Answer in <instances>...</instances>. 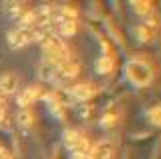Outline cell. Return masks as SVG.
<instances>
[{"mask_svg":"<svg viewBox=\"0 0 161 159\" xmlns=\"http://www.w3.org/2000/svg\"><path fill=\"white\" fill-rule=\"evenodd\" d=\"M41 47H43V53L47 55V59L51 61L53 65H57V68H61V65H65L69 59V49L65 47V43H63L61 39H57V37L53 35H47L41 39Z\"/></svg>","mask_w":161,"mask_h":159,"instance_id":"obj_1","label":"cell"},{"mask_svg":"<svg viewBox=\"0 0 161 159\" xmlns=\"http://www.w3.org/2000/svg\"><path fill=\"white\" fill-rule=\"evenodd\" d=\"M125 74L135 86H147V84L153 80V72L151 68L145 63V61H139V59H130L125 68Z\"/></svg>","mask_w":161,"mask_h":159,"instance_id":"obj_2","label":"cell"},{"mask_svg":"<svg viewBox=\"0 0 161 159\" xmlns=\"http://www.w3.org/2000/svg\"><path fill=\"white\" fill-rule=\"evenodd\" d=\"M43 37H45V25H39V27H20L14 33L8 35V43L12 47H23V45L31 43L35 39L41 41Z\"/></svg>","mask_w":161,"mask_h":159,"instance_id":"obj_3","label":"cell"},{"mask_svg":"<svg viewBox=\"0 0 161 159\" xmlns=\"http://www.w3.org/2000/svg\"><path fill=\"white\" fill-rule=\"evenodd\" d=\"M57 27L61 31V35H74L75 29H78V14H75L74 8L69 6L61 8V12L57 16Z\"/></svg>","mask_w":161,"mask_h":159,"instance_id":"obj_4","label":"cell"},{"mask_svg":"<svg viewBox=\"0 0 161 159\" xmlns=\"http://www.w3.org/2000/svg\"><path fill=\"white\" fill-rule=\"evenodd\" d=\"M112 155H114V145L110 141H100L94 147H90L88 159H112Z\"/></svg>","mask_w":161,"mask_h":159,"instance_id":"obj_5","label":"cell"},{"mask_svg":"<svg viewBox=\"0 0 161 159\" xmlns=\"http://www.w3.org/2000/svg\"><path fill=\"white\" fill-rule=\"evenodd\" d=\"M19 86V78L14 74H4L0 78V94H12Z\"/></svg>","mask_w":161,"mask_h":159,"instance_id":"obj_6","label":"cell"},{"mask_svg":"<svg viewBox=\"0 0 161 159\" xmlns=\"http://www.w3.org/2000/svg\"><path fill=\"white\" fill-rule=\"evenodd\" d=\"M155 31H157V25H155V20H151V23H143L141 27L137 29V37L141 41H151L155 37Z\"/></svg>","mask_w":161,"mask_h":159,"instance_id":"obj_7","label":"cell"},{"mask_svg":"<svg viewBox=\"0 0 161 159\" xmlns=\"http://www.w3.org/2000/svg\"><path fill=\"white\" fill-rule=\"evenodd\" d=\"M88 141H86V137H82L78 131H67L65 133V145L74 151V149H78V147H82V145H86Z\"/></svg>","mask_w":161,"mask_h":159,"instance_id":"obj_8","label":"cell"},{"mask_svg":"<svg viewBox=\"0 0 161 159\" xmlns=\"http://www.w3.org/2000/svg\"><path fill=\"white\" fill-rule=\"evenodd\" d=\"M37 96H39V88H37V86H31V88H27V90L19 96V104L23 108H27L29 104H33L37 100Z\"/></svg>","mask_w":161,"mask_h":159,"instance_id":"obj_9","label":"cell"},{"mask_svg":"<svg viewBox=\"0 0 161 159\" xmlns=\"http://www.w3.org/2000/svg\"><path fill=\"white\" fill-rule=\"evenodd\" d=\"M92 94H94V88L90 84H78V86L71 88V96L78 100H88Z\"/></svg>","mask_w":161,"mask_h":159,"instance_id":"obj_10","label":"cell"},{"mask_svg":"<svg viewBox=\"0 0 161 159\" xmlns=\"http://www.w3.org/2000/svg\"><path fill=\"white\" fill-rule=\"evenodd\" d=\"M57 69H59V76L61 78H74V76H78L80 65L74 63V61H67L65 65H61V68H57Z\"/></svg>","mask_w":161,"mask_h":159,"instance_id":"obj_11","label":"cell"},{"mask_svg":"<svg viewBox=\"0 0 161 159\" xmlns=\"http://www.w3.org/2000/svg\"><path fill=\"white\" fill-rule=\"evenodd\" d=\"M112 68H114V61L110 59V55L100 57V61H98V72L100 74H110V72H112Z\"/></svg>","mask_w":161,"mask_h":159,"instance_id":"obj_12","label":"cell"},{"mask_svg":"<svg viewBox=\"0 0 161 159\" xmlns=\"http://www.w3.org/2000/svg\"><path fill=\"white\" fill-rule=\"evenodd\" d=\"M88 155H90V145L88 143L71 151V159H88Z\"/></svg>","mask_w":161,"mask_h":159,"instance_id":"obj_13","label":"cell"},{"mask_svg":"<svg viewBox=\"0 0 161 159\" xmlns=\"http://www.w3.org/2000/svg\"><path fill=\"white\" fill-rule=\"evenodd\" d=\"M151 6H153V4L149 2V0H145V2H133V8H135V12H139V14H149L151 12Z\"/></svg>","mask_w":161,"mask_h":159,"instance_id":"obj_14","label":"cell"},{"mask_svg":"<svg viewBox=\"0 0 161 159\" xmlns=\"http://www.w3.org/2000/svg\"><path fill=\"white\" fill-rule=\"evenodd\" d=\"M149 120H151L153 124H161V104L149 110Z\"/></svg>","mask_w":161,"mask_h":159,"instance_id":"obj_15","label":"cell"},{"mask_svg":"<svg viewBox=\"0 0 161 159\" xmlns=\"http://www.w3.org/2000/svg\"><path fill=\"white\" fill-rule=\"evenodd\" d=\"M19 118H20V124H23V127H29V124H31V114H29L27 110H23V112H20V116H19Z\"/></svg>","mask_w":161,"mask_h":159,"instance_id":"obj_16","label":"cell"},{"mask_svg":"<svg viewBox=\"0 0 161 159\" xmlns=\"http://www.w3.org/2000/svg\"><path fill=\"white\" fill-rule=\"evenodd\" d=\"M0 159H12V155H10V153H8L4 147H0Z\"/></svg>","mask_w":161,"mask_h":159,"instance_id":"obj_17","label":"cell"},{"mask_svg":"<svg viewBox=\"0 0 161 159\" xmlns=\"http://www.w3.org/2000/svg\"><path fill=\"white\" fill-rule=\"evenodd\" d=\"M4 116V100H2V94H0V120Z\"/></svg>","mask_w":161,"mask_h":159,"instance_id":"obj_18","label":"cell"}]
</instances>
